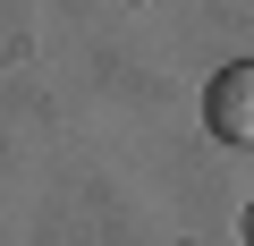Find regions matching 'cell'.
I'll use <instances>...</instances> for the list:
<instances>
[{
    "label": "cell",
    "mask_w": 254,
    "mask_h": 246,
    "mask_svg": "<svg viewBox=\"0 0 254 246\" xmlns=\"http://www.w3.org/2000/svg\"><path fill=\"white\" fill-rule=\"evenodd\" d=\"M203 128L220 145H254V60H229L203 85Z\"/></svg>",
    "instance_id": "cell-1"
},
{
    "label": "cell",
    "mask_w": 254,
    "mask_h": 246,
    "mask_svg": "<svg viewBox=\"0 0 254 246\" xmlns=\"http://www.w3.org/2000/svg\"><path fill=\"white\" fill-rule=\"evenodd\" d=\"M237 238H246V246H254V204H246V221H237Z\"/></svg>",
    "instance_id": "cell-2"
}]
</instances>
